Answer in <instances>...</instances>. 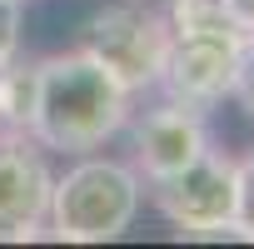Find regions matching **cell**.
Listing matches in <instances>:
<instances>
[{"mask_svg": "<svg viewBox=\"0 0 254 249\" xmlns=\"http://www.w3.org/2000/svg\"><path fill=\"white\" fill-rule=\"evenodd\" d=\"M130 90H125L90 50H65L40 60V95L30 135L60 155H90L130 120Z\"/></svg>", "mask_w": 254, "mask_h": 249, "instance_id": "obj_1", "label": "cell"}, {"mask_svg": "<svg viewBox=\"0 0 254 249\" xmlns=\"http://www.w3.org/2000/svg\"><path fill=\"white\" fill-rule=\"evenodd\" d=\"M170 55L160 70V90L194 110H214L234 90L244 30L224 15L219 0H170Z\"/></svg>", "mask_w": 254, "mask_h": 249, "instance_id": "obj_2", "label": "cell"}, {"mask_svg": "<svg viewBox=\"0 0 254 249\" xmlns=\"http://www.w3.org/2000/svg\"><path fill=\"white\" fill-rule=\"evenodd\" d=\"M140 204H145L140 170L125 160H100L90 150L75 155L65 175H55L45 229L65 244H110L135 224Z\"/></svg>", "mask_w": 254, "mask_h": 249, "instance_id": "obj_3", "label": "cell"}, {"mask_svg": "<svg viewBox=\"0 0 254 249\" xmlns=\"http://www.w3.org/2000/svg\"><path fill=\"white\" fill-rule=\"evenodd\" d=\"M130 95L160 90V70L170 55V20L140 0H115L85 20V45Z\"/></svg>", "mask_w": 254, "mask_h": 249, "instance_id": "obj_4", "label": "cell"}, {"mask_svg": "<svg viewBox=\"0 0 254 249\" xmlns=\"http://www.w3.org/2000/svg\"><path fill=\"white\" fill-rule=\"evenodd\" d=\"M150 199L175 224L180 239H190L194 229H209V224H229L234 204H239V165L224 160L219 150H204L194 165L155 180Z\"/></svg>", "mask_w": 254, "mask_h": 249, "instance_id": "obj_5", "label": "cell"}, {"mask_svg": "<svg viewBox=\"0 0 254 249\" xmlns=\"http://www.w3.org/2000/svg\"><path fill=\"white\" fill-rule=\"evenodd\" d=\"M50 150L25 130H0V244H25L45 234L55 170Z\"/></svg>", "mask_w": 254, "mask_h": 249, "instance_id": "obj_6", "label": "cell"}, {"mask_svg": "<svg viewBox=\"0 0 254 249\" xmlns=\"http://www.w3.org/2000/svg\"><path fill=\"white\" fill-rule=\"evenodd\" d=\"M130 124V150H135V170L140 180H165L185 165H194L209 145V124H204V110L185 105V100H160L150 110H140L135 120H125Z\"/></svg>", "mask_w": 254, "mask_h": 249, "instance_id": "obj_7", "label": "cell"}, {"mask_svg": "<svg viewBox=\"0 0 254 249\" xmlns=\"http://www.w3.org/2000/svg\"><path fill=\"white\" fill-rule=\"evenodd\" d=\"M35 95H40V60H5L0 65V130L30 135Z\"/></svg>", "mask_w": 254, "mask_h": 249, "instance_id": "obj_8", "label": "cell"}, {"mask_svg": "<svg viewBox=\"0 0 254 249\" xmlns=\"http://www.w3.org/2000/svg\"><path fill=\"white\" fill-rule=\"evenodd\" d=\"M234 165H239V204H234V219L244 224V234L254 244V155H244Z\"/></svg>", "mask_w": 254, "mask_h": 249, "instance_id": "obj_9", "label": "cell"}, {"mask_svg": "<svg viewBox=\"0 0 254 249\" xmlns=\"http://www.w3.org/2000/svg\"><path fill=\"white\" fill-rule=\"evenodd\" d=\"M239 105H244V115L254 120V35H244V50H239V70H234V90H229Z\"/></svg>", "mask_w": 254, "mask_h": 249, "instance_id": "obj_10", "label": "cell"}, {"mask_svg": "<svg viewBox=\"0 0 254 249\" xmlns=\"http://www.w3.org/2000/svg\"><path fill=\"white\" fill-rule=\"evenodd\" d=\"M20 10H25V0H0V65L15 60L20 50Z\"/></svg>", "mask_w": 254, "mask_h": 249, "instance_id": "obj_11", "label": "cell"}, {"mask_svg": "<svg viewBox=\"0 0 254 249\" xmlns=\"http://www.w3.org/2000/svg\"><path fill=\"white\" fill-rule=\"evenodd\" d=\"M224 5V15L244 30V35H254V0H219Z\"/></svg>", "mask_w": 254, "mask_h": 249, "instance_id": "obj_12", "label": "cell"}]
</instances>
